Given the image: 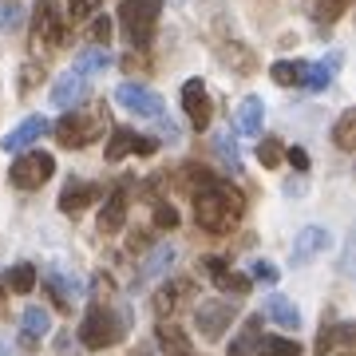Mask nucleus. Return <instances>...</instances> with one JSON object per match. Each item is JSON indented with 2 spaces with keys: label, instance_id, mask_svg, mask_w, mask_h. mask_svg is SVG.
<instances>
[{
  "label": "nucleus",
  "instance_id": "nucleus-1",
  "mask_svg": "<svg viewBox=\"0 0 356 356\" xmlns=\"http://www.w3.org/2000/svg\"><path fill=\"white\" fill-rule=\"evenodd\" d=\"M245 214L242 191H234L226 182H210L202 191H194V218L206 234H229Z\"/></svg>",
  "mask_w": 356,
  "mask_h": 356
},
{
  "label": "nucleus",
  "instance_id": "nucleus-2",
  "mask_svg": "<svg viewBox=\"0 0 356 356\" xmlns=\"http://www.w3.org/2000/svg\"><path fill=\"white\" fill-rule=\"evenodd\" d=\"M115 103H119V107H123L127 115H135V119H151V123H159V127H163V135H166V143H175V139H178L175 123H170V115H166L163 95H154L147 83L123 79V83L115 88Z\"/></svg>",
  "mask_w": 356,
  "mask_h": 356
},
{
  "label": "nucleus",
  "instance_id": "nucleus-3",
  "mask_svg": "<svg viewBox=\"0 0 356 356\" xmlns=\"http://www.w3.org/2000/svg\"><path fill=\"white\" fill-rule=\"evenodd\" d=\"M103 131H107V115H103V107H76V111H64V119L51 127V135H56L60 147L79 151V147H88V143L99 139Z\"/></svg>",
  "mask_w": 356,
  "mask_h": 356
},
{
  "label": "nucleus",
  "instance_id": "nucleus-4",
  "mask_svg": "<svg viewBox=\"0 0 356 356\" xmlns=\"http://www.w3.org/2000/svg\"><path fill=\"white\" fill-rule=\"evenodd\" d=\"M163 16V0H123L119 4V24L127 32L131 48H147Z\"/></svg>",
  "mask_w": 356,
  "mask_h": 356
},
{
  "label": "nucleus",
  "instance_id": "nucleus-5",
  "mask_svg": "<svg viewBox=\"0 0 356 356\" xmlns=\"http://www.w3.org/2000/svg\"><path fill=\"white\" fill-rule=\"evenodd\" d=\"M119 337H123V321L107 305H91L88 317L79 321V332H76V341L83 348H111Z\"/></svg>",
  "mask_w": 356,
  "mask_h": 356
},
{
  "label": "nucleus",
  "instance_id": "nucleus-6",
  "mask_svg": "<svg viewBox=\"0 0 356 356\" xmlns=\"http://www.w3.org/2000/svg\"><path fill=\"white\" fill-rule=\"evenodd\" d=\"M51 175H56V159L44 151H20V159H13L8 166V182L16 191H40Z\"/></svg>",
  "mask_w": 356,
  "mask_h": 356
},
{
  "label": "nucleus",
  "instance_id": "nucleus-7",
  "mask_svg": "<svg viewBox=\"0 0 356 356\" xmlns=\"http://www.w3.org/2000/svg\"><path fill=\"white\" fill-rule=\"evenodd\" d=\"M32 28H36V36H32V44H44V48H60L67 40V24H64V13H60V4L56 0H36V20H32Z\"/></svg>",
  "mask_w": 356,
  "mask_h": 356
},
{
  "label": "nucleus",
  "instance_id": "nucleus-8",
  "mask_svg": "<svg viewBox=\"0 0 356 356\" xmlns=\"http://www.w3.org/2000/svg\"><path fill=\"white\" fill-rule=\"evenodd\" d=\"M234 317H238V313H234L229 301H198V305H194V325H198V332H202L206 341H218V337L229 329Z\"/></svg>",
  "mask_w": 356,
  "mask_h": 356
},
{
  "label": "nucleus",
  "instance_id": "nucleus-9",
  "mask_svg": "<svg viewBox=\"0 0 356 356\" xmlns=\"http://www.w3.org/2000/svg\"><path fill=\"white\" fill-rule=\"evenodd\" d=\"M182 111L191 119L198 131L210 127V119H214V103H210V91H206L202 79H186L182 83Z\"/></svg>",
  "mask_w": 356,
  "mask_h": 356
},
{
  "label": "nucleus",
  "instance_id": "nucleus-10",
  "mask_svg": "<svg viewBox=\"0 0 356 356\" xmlns=\"http://www.w3.org/2000/svg\"><path fill=\"white\" fill-rule=\"evenodd\" d=\"M154 151H159V139L139 135V131H131V127H111V143H107V159L111 163L127 159V154H154Z\"/></svg>",
  "mask_w": 356,
  "mask_h": 356
},
{
  "label": "nucleus",
  "instance_id": "nucleus-11",
  "mask_svg": "<svg viewBox=\"0 0 356 356\" xmlns=\"http://www.w3.org/2000/svg\"><path fill=\"white\" fill-rule=\"evenodd\" d=\"M83 95H88V79L79 76V72H64V76H56L48 99L56 111H76L79 103H83Z\"/></svg>",
  "mask_w": 356,
  "mask_h": 356
},
{
  "label": "nucleus",
  "instance_id": "nucleus-12",
  "mask_svg": "<svg viewBox=\"0 0 356 356\" xmlns=\"http://www.w3.org/2000/svg\"><path fill=\"white\" fill-rule=\"evenodd\" d=\"M48 131H51V123L44 119V115H28L20 127H13L4 139H0V147H4V154H20V151H28L40 135H48Z\"/></svg>",
  "mask_w": 356,
  "mask_h": 356
},
{
  "label": "nucleus",
  "instance_id": "nucleus-13",
  "mask_svg": "<svg viewBox=\"0 0 356 356\" xmlns=\"http://www.w3.org/2000/svg\"><path fill=\"white\" fill-rule=\"evenodd\" d=\"M329 229H321V226H305L297 238H293V266H309L317 254H325L329 250Z\"/></svg>",
  "mask_w": 356,
  "mask_h": 356
},
{
  "label": "nucleus",
  "instance_id": "nucleus-14",
  "mask_svg": "<svg viewBox=\"0 0 356 356\" xmlns=\"http://www.w3.org/2000/svg\"><path fill=\"white\" fill-rule=\"evenodd\" d=\"M48 293H51V301L60 309H72V301H79L83 297V281L76 277V273H64V269H48Z\"/></svg>",
  "mask_w": 356,
  "mask_h": 356
},
{
  "label": "nucleus",
  "instance_id": "nucleus-15",
  "mask_svg": "<svg viewBox=\"0 0 356 356\" xmlns=\"http://www.w3.org/2000/svg\"><path fill=\"white\" fill-rule=\"evenodd\" d=\"M99 198H103V186H95V182H67L64 194H60V210L64 214H79L91 202H99Z\"/></svg>",
  "mask_w": 356,
  "mask_h": 356
},
{
  "label": "nucleus",
  "instance_id": "nucleus-16",
  "mask_svg": "<svg viewBox=\"0 0 356 356\" xmlns=\"http://www.w3.org/2000/svg\"><path fill=\"white\" fill-rule=\"evenodd\" d=\"M48 332H51V313L48 309H40V305H28L24 317H20V341L32 348V344H40Z\"/></svg>",
  "mask_w": 356,
  "mask_h": 356
},
{
  "label": "nucleus",
  "instance_id": "nucleus-17",
  "mask_svg": "<svg viewBox=\"0 0 356 356\" xmlns=\"http://www.w3.org/2000/svg\"><path fill=\"white\" fill-rule=\"evenodd\" d=\"M261 119H266V107H261L257 95H250V99L238 103L234 127H238V135H245V139H257V135H261Z\"/></svg>",
  "mask_w": 356,
  "mask_h": 356
},
{
  "label": "nucleus",
  "instance_id": "nucleus-18",
  "mask_svg": "<svg viewBox=\"0 0 356 356\" xmlns=\"http://www.w3.org/2000/svg\"><path fill=\"white\" fill-rule=\"evenodd\" d=\"M353 325L344 321V325H329V329H321V341H317V353H337V356H353Z\"/></svg>",
  "mask_w": 356,
  "mask_h": 356
},
{
  "label": "nucleus",
  "instance_id": "nucleus-19",
  "mask_svg": "<svg viewBox=\"0 0 356 356\" xmlns=\"http://www.w3.org/2000/svg\"><path fill=\"white\" fill-rule=\"evenodd\" d=\"M261 313H266L273 325H281V329H301V309L293 305L289 297H281V293H273V297H266V305H261Z\"/></svg>",
  "mask_w": 356,
  "mask_h": 356
},
{
  "label": "nucleus",
  "instance_id": "nucleus-20",
  "mask_svg": "<svg viewBox=\"0 0 356 356\" xmlns=\"http://www.w3.org/2000/svg\"><path fill=\"white\" fill-rule=\"evenodd\" d=\"M127 222V194L123 191H111L103 198V210H99V229L103 234H119Z\"/></svg>",
  "mask_w": 356,
  "mask_h": 356
},
{
  "label": "nucleus",
  "instance_id": "nucleus-21",
  "mask_svg": "<svg viewBox=\"0 0 356 356\" xmlns=\"http://www.w3.org/2000/svg\"><path fill=\"white\" fill-rule=\"evenodd\" d=\"M111 64H115L111 51L99 48V44H91V48H83V51L76 56V67H72V72H79V76L88 79V76H99V72H107Z\"/></svg>",
  "mask_w": 356,
  "mask_h": 356
},
{
  "label": "nucleus",
  "instance_id": "nucleus-22",
  "mask_svg": "<svg viewBox=\"0 0 356 356\" xmlns=\"http://www.w3.org/2000/svg\"><path fill=\"white\" fill-rule=\"evenodd\" d=\"M257 344H261V313L245 321V329L238 332L234 341H229L226 353H229V356H257Z\"/></svg>",
  "mask_w": 356,
  "mask_h": 356
},
{
  "label": "nucleus",
  "instance_id": "nucleus-23",
  "mask_svg": "<svg viewBox=\"0 0 356 356\" xmlns=\"http://www.w3.org/2000/svg\"><path fill=\"white\" fill-rule=\"evenodd\" d=\"M305 72H309V60H277V64L269 67L273 83H281V88H301Z\"/></svg>",
  "mask_w": 356,
  "mask_h": 356
},
{
  "label": "nucleus",
  "instance_id": "nucleus-24",
  "mask_svg": "<svg viewBox=\"0 0 356 356\" xmlns=\"http://www.w3.org/2000/svg\"><path fill=\"white\" fill-rule=\"evenodd\" d=\"M337 64H341V51H332L329 60H321V64H309L305 83H301V88H309V91H325V88L332 83V76H337Z\"/></svg>",
  "mask_w": 356,
  "mask_h": 356
},
{
  "label": "nucleus",
  "instance_id": "nucleus-25",
  "mask_svg": "<svg viewBox=\"0 0 356 356\" xmlns=\"http://www.w3.org/2000/svg\"><path fill=\"white\" fill-rule=\"evenodd\" d=\"M206 269H210V277H214L218 289H226V293H245V289H250V277H242V273H229L222 257H210V261H206Z\"/></svg>",
  "mask_w": 356,
  "mask_h": 356
},
{
  "label": "nucleus",
  "instance_id": "nucleus-26",
  "mask_svg": "<svg viewBox=\"0 0 356 356\" xmlns=\"http://www.w3.org/2000/svg\"><path fill=\"white\" fill-rule=\"evenodd\" d=\"M170 266H175V245H159V250H151V257H147V261L139 266V281L163 277Z\"/></svg>",
  "mask_w": 356,
  "mask_h": 356
},
{
  "label": "nucleus",
  "instance_id": "nucleus-27",
  "mask_svg": "<svg viewBox=\"0 0 356 356\" xmlns=\"http://www.w3.org/2000/svg\"><path fill=\"white\" fill-rule=\"evenodd\" d=\"M36 281H40V273H36V266H28V261H20V266H13L8 273H4V285H8L13 293H32Z\"/></svg>",
  "mask_w": 356,
  "mask_h": 356
},
{
  "label": "nucleus",
  "instance_id": "nucleus-28",
  "mask_svg": "<svg viewBox=\"0 0 356 356\" xmlns=\"http://www.w3.org/2000/svg\"><path fill=\"white\" fill-rule=\"evenodd\" d=\"M332 143L341 147V151H353L356 147V111H344L337 119V127H332Z\"/></svg>",
  "mask_w": 356,
  "mask_h": 356
},
{
  "label": "nucleus",
  "instance_id": "nucleus-29",
  "mask_svg": "<svg viewBox=\"0 0 356 356\" xmlns=\"http://www.w3.org/2000/svg\"><path fill=\"white\" fill-rule=\"evenodd\" d=\"M257 356H301V344L285 341V337H261L257 344Z\"/></svg>",
  "mask_w": 356,
  "mask_h": 356
},
{
  "label": "nucleus",
  "instance_id": "nucleus-30",
  "mask_svg": "<svg viewBox=\"0 0 356 356\" xmlns=\"http://www.w3.org/2000/svg\"><path fill=\"white\" fill-rule=\"evenodd\" d=\"M214 151H218V159H222V166H226L229 175H238V170H242V163H238V143L229 139V135H222V139L214 143Z\"/></svg>",
  "mask_w": 356,
  "mask_h": 356
},
{
  "label": "nucleus",
  "instance_id": "nucleus-31",
  "mask_svg": "<svg viewBox=\"0 0 356 356\" xmlns=\"http://www.w3.org/2000/svg\"><path fill=\"white\" fill-rule=\"evenodd\" d=\"M24 24V4L20 0H0V28H20Z\"/></svg>",
  "mask_w": 356,
  "mask_h": 356
},
{
  "label": "nucleus",
  "instance_id": "nucleus-32",
  "mask_svg": "<svg viewBox=\"0 0 356 356\" xmlns=\"http://www.w3.org/2000/svg\"><path fill=\"white\" fill-rule=\"evenodd\" d=\"M99 4H103V0H67V20L79 24V20H88V16L99 13Z\"/></svg>",
  "mask_w": 356,
  "mask_h": 356
},
{
  "label": "nucleus",
  "instance_id": "nucleus-33",
  "mask_svg": "<svg viewBox=\"0 0 356 356\" xmlns=\"http://www.w3.org/2000/svg\"><path fill=\"white\" fill-rule=\"evenodd\" d=\"M281 154H285V147L277 139H257V159H261V166H277Z\"/></svg>",
  "mask_w": 356,
  "mask_h": 356
},
{
  "label": "nucleus",
  "instance_id": "nucleus-34",
  "mask_svg": "<svg viewBox=\"0 0 356 356\" xmlns=\"http://www.w3.org/2000/svg\"><path fill=\"white\" fill-rule=\"evenodd\" d=\"M91 44H99V48L111 44V16H91Z\"/></svg>",
  "mask_w": 356,
  "mask_h": 356
},
{
  "label": "nucleus",
  "instance_id": "nucleus-35",
  "mask_svg": "<svg viewBox=\"0 0 356 356\" xmlns=\"http://www.w3.org/2000/svg\"><path fill=\"white\" fill-rule=\"evenodd\" d=\"M344 4H348V0H317V4H313V16L325 20V24H332V20L344 13Z\"/></svg>",
  "mask_w": 356,
  "mask_h": 356
},
{
  "label": "nucleus",
  "instance_id": "nucleus-36",
  "mask_svg": "<svg viewBox=\"0 0 356 356\" xmlns=\"http://www.w3.org/2000/svg\"><path fill=\"white\" fill-rule=\"evenodd\" d=\"M154 226H159V229H175L178 226V210L170 202H159V206H154Z\"/></svg>",
  "mask_w": 356,
  "mask_h": 356
},
{
  "label": "nucleus",
  "instance_id": "nucleus-37",
  "mask_svg": "<svg viewBox=\"0 0 356 356\" xmlns=\"http://www.w3.org/2000/svg\"><path fill=\"white\" fill-rule=\"evenodd\" d=\"M250 277L273 285V281H277V266H273V261H254V266H250Z\"/></svg>",
  "mask_w": 356,
  "mask_h": 356
},
{
  "label": "nucleus",
  "instance_id": "nucleus-38",
  "mask_svg": "<svg viewBox=\"0 0 356 356\" xmlns=\"http://www.w3.org/2000/svg\"><path fill=\"white\" fill-rule=\"evenodd\" d=\"M44 79V64H24V72H20V91H32Z\"/></svg>",
  "mask_w": 356,
  "mask_h": 356
},
{
  "label": "nucleus",
  "instance_id": "nucleus-39",
  "mask_svg": "<svg viewBox=\"0 0 356 356\" xmlns=\"http://www.w3.org/2000/svg\"><path fill=\"white\" fill-rule=\"evenodd\" d=\"M281 159H289L297 170H309V151H305V147H289V151L281 154Z\"/></svg>",
  "mask_w": 356,
  "mask_h": 356
},
{
  "label": "nucleus",
  "instance_id": "nucleus-40",
  "mask_svg": "<svg viewBox=\"0 0 356 356\" xmlns=\"http://www.w3.org/2000/svg\"><path fill=\"white\" fill-rule=\"evenodd\" d=\"M79 341H72V332H60V341H56V353L60 356H76L79 348H76Z\"/></svg>",
  "mask_w": 356,
  "mask_h": 356
},
{
  "label": "nucleus",
  "instance_id": "nucleus-41",
  "mask_svg": "<svg viewBox=\"0 0 356 356\" xmlns=\"http://www.w3.org/2000/svg\"><path fill=\"white\" fill-rule=\"evenodd\" d=\"M0 356H20V348H16L13 341H4V337H0Z\"/></svg>",
  "mask_w": 356,
  "mask_h": 356
},
{
  "label": "nucleus",
  "instance_id": "nucleus-42",
  "mask_svg": "<svg viewBox=\"0 0 356 356\" xmlns=\"http://www.w3.org/2000/svg\"><path fill=\"white\" fill-rule=\"evenodd\" d=\"M182 356H191V353H182Z\"/></svg>",
  "mask_w": 356,
  "mask_h": 356
}]
</instances>
